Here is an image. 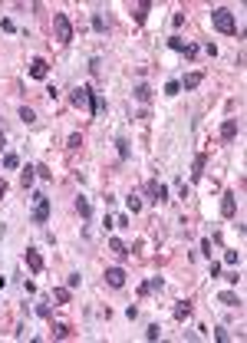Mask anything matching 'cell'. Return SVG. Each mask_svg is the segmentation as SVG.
Segmentation results:
<instances>
[{"label":"cell","instance_id":"cell-18","mask_svg":"<svg viewBox=\"0 0 247 343\" xmlns=\"http://www.w3.org/2000/svg\"><path fill=\"white\" fill-rule=\"evenodd\" d=\"M116 152H119V162H129L132 158V142L125 135H116Z\"/></svg>","mask_w":247,"mask_h":343},{"label":"cell","instance_id":"cell-19","mask_svg":"<svg viewBox=\"0 0 247 343\" xmlns=\"http://www.w3.org/2000/svg\"><path fill=\"white\" fill-rule=\"evenodd\" d=\"M204 165H208V152L194 155V168H191V182H201L204 178Z\"/></svg>","mask_w":247,"mask_h":343},{"label":"cell","instance_id":"cell-31","mask_svg":"<svg viewBox=\"0 0 247 343\" xmlns=\"http://www.w3.org/2000/svg\"><path fill=\"white\" fill-rule=\"evenodd\" d=\"M145 340H161V327H158V323H149V330H145Z\"/></svg>","mask_w":247,"mask_h":343},{"label":"cell","instance_id":"cell-28","mask_svg":"<svg viewBox=\"0 0 247 343\" xmlns=\"http://www.w3.org/2000/svg\"><path fill=\"white\" fill-rule=\"evenodd\" d=\"M69 297H73V290H69V287H56L53 290V300H56V304H69Z\"/></svg>","mask_w":247,"mask_h":343},{"label":"cell","instance_id":"cell-45","mask_svg":"<svg viewBox=\"0 0 247 343\" xmlns=\"http://www.w3.org/2000/svg\"><path fill=\"white\" fill-rule=\"evenodd\" d=\"M7 188H10V185H7V182H3V178H0V198H3V195H7Z\"/></svg>","mask_w":247,"mask_h":343},{"label":"cell","instance_id":"cell-44","mask_svg":"<svg viewBox=\"0 0 247 343\" xmlns=\"http://www.w3.org/2000/svg\"><path fill=\"white\" fill-rule=\"evenodd\" d=\"M125 317H129V320H135V317H139V307H135V304H129V307H125Z\"/></svg>","mask_w":247,"mask_h":343},{"label":"cell","instance_id":"cell-40","mask_svg":"<svg viewBox=\"0 0 247 343\" xmlns=\"http://www.w3.org/2000/svg\"><path fill=\"white\" fill-rule=\"evenodd\" d=\"M215 337H217L221 343H227V340H231V333H227V327H217V330H215Z\"/></svg>","mask_w":247,"mask_h":343},{"label":"cell","instance_id":"cell-34","mask_svg":"<svg viewBox=\"0 0 247 343\" xmlns=\"http://www.w3.org/2000/svg\"><path fill=\"white\" fill-rule=\"evenodd\" d=\"M83 145V135L79 132H69V139H66V149H79Z\"/></svg>","mask_w":247,"mask_h":343},{"label":"cell","instance_id":"cell-17","mask_svg":"<svg viewBox=\"0 0 247 343\" xmlns=\"http://www.w3.org/2000/svg\"><path fill=\"white\" fill-rule=\"evenodd\" d=\"M109 251H112L122 264H125V261H129V254H132L129 248H125V241H119V238H109Z\"/></svg>","mask_w":247,"mask_h":343},{"label":"cell","instance_id":"cell-5","mask_svg":"<svg viewBox=\"0 0 247 343\" xmlns=\"http://www.w3.org/2000/svg\"><path fill=\"white\" fill-rule=\"evenodd\" d=\"M165 43H168V50H175V53H182L185 60H194V56H198V46H194V43H188V40H182L178 33H172L168 40H165Z\"/></svg>","mask_w":247,"mask_h":343},{"label":"cell","instance_id":"cell-35","mask_svg":"<svg viewBox=\"0 0 247 343\" xmlns=\"http://www.w3.org/2000/svg\"><path fill=\"white\" fill-rule=\"evenodd\" d=\"M0 30H7V33H20V30H17V23H13L10 17H3V20H0Z\"/></svg>","mask_w":247,"mask_h":343},{"label":"cell","instance_id":"cell-33","mask_svg":"<svg viewBox=\"0 0 247 343\" xmlns=\"http://www.w3.org/2000/svg\"><path fill=\"white\" fill-rule=\"evenodd\" d=\"M36 317H43V320H53V307H50V304H40V307H36Z\"/></svg>","mask_w":247,"mask_h":343},{"label":"cell","instance_id":"cell-30","mask_svg":"<svg viewBox=\"0 0 247 343\" xmlns=\"http://www.w3.org/2000/svg\"><path fill=\"white\" fill-rule=\"evenodd\" d=\"M178 93H182V86H178V79H168V83H165V96H168V99H175Z\"/></svg>","mask_w":247,"mask_h":343},{"label":"cell","instance_id":"cell-38","mask_svg":"<svg viewBox=\"0 0 247 343\" xmlns=\"http://www.w3.org/2000/svg\"><path fill=\"white\" fill-rule=\"evenodd\" d=\"M79 284H83V277H79V274H69V277H66V287H69V290H76Z\"/></svg>","mask_w":247,"mask_h":343},{"label":"cell","instance_id":"cell-32","mask_svg":"<svg viewBox=\"0 0 247 343\" xmlns=\"http://www.w3.org/2000/svg\"><path fill=\"white\" fill-rule=\"evenodd\" d=\"M36 178H43V182H50V178H53V172H50V165H46V162H40V165H36Z\"/></svg>","mask_w":247,"mask_h":343},{"label":"cell","instance_id":"cell-15","mask_svg":"<svg viewBox=\"0 0 247 343\" xmlns=\"http://www.w3.org/2000/svg\"><path fill=\"white\" fill-rule=\"evenodd\" d=\"M165 287V281L161 277H149V281H142L139 284V297H149V294H155V290Z\"/></svg>","mask_w":247,"mask_h":343},{"label":"cell","instance_id":"cell-39","mask_svg":"<svg viewBox=\"0 0 247 343\" xmlns=\"http://www.w3.org/2000/svg\"><path fill=\"white\" fill-rule=\"evenodd\" d=\"M99 66H102V60H99V56H93V60H89V73H93V76H99Z\"/></svg>","mask_w":247,"mask_h":343},{"label":"cell","instance_id":"cell-27","mask_svg":"<svg viewBox=\"0 0 247 343\" xmlns=\"http://www.w3.org/2000/svg\"><path fill=\"white\" fill-rule=\"evenodd\" d=\"M53 337H56V340H69V337H73V330H69L66 323H53Z\"/></svg>","mask_w":247,"mask_h":343},{"label":"cell","instance_id":"cell-13","mask_svg":"<svg viewBox=\"0 0 247 343\" xmlns=\"http://www.w3.org/2000/svg\"><path fill=\"white\" fill-rule=\"evenodd\" d=\"M46 73H50V63H46L43 56H33L30 60V79H46Z\"/></svg>","mask_w":247,"mask_h":343},{"label":"cell","instance_id":"cell-11","mask_svg":"<svg viewBox=\"0 0 247 343\" xmlns=\"http://www.w3.org/2000/svg\"><path fill=\"white\" fill-rule=\"evenodd\" d=\"M217 304H224V307H231V310H241V307H244V300H241V294H237V290H221V294H217Z\"/></svg>","mask_w":247,"mask_h":343},{"label":"cell","instance_id":"cell-24","mask_svg":"<svg viewBox=\"0 0 247 343\" xmlns=\"http://www.w3.org/2000/svg\"><path fill=\"white\" fill-rule=\"evenodd\" d=\"M89 27H93V33H106V17H102V13H93V17H89Z\"/></svg>","mask_w":247,"mask_h":343},{"label":"cell","instance_id":"cell-16","mask_svg":"<svg viewBox=\"0 0 247 343\" xmlns=\"http://www.w3.org/2000/svg\"><path fill=\"white\" fill-rule=\"evenodd\" d=\"M102 109H106V99H102V93L89 89V116H102Z\"/></svg>","mask_w":247,"mask_h":343},{"label":"cell","instance_id":"cell-12","mask_svg":"<svg viewBox=\"0 0 247 343\" xmlns=\"http://www.w3.org/2000/svg\"><path fill=\"white\" fill-rule=\"evenodd\" d=\"M237 132H241V122L237 119H224L221 122V142H234Z\"/></svg>","mask_w":247,"mask_h":343},{"label":"cell","instance_id":"cell-21","mask_svg":"<svg viewBox=\"0 0 247 343\" xmlns=\"http://www.w3.org/2000/svg\"><path fill=\"white\" fill-rule=\"evenodd\" d=\"M191 310H194L191 300H178V304H175V310H172V317L182 323V320H188V317H191Z\"/></svg>","mask_w":247,"mask_h":343},{"label":"cell","instance_id":"cell-26","mask_svg":"<svg viewBox=\"0 0 247 343\" xmlns=\"http://www.w3.org/2000/svg\"><path fill=\"white\" fill-rule=\"evenodd\" d=\"M17 116H20V122H27V125H33V122H36V112H33L30 106H20V109H17Z\"/></svg>","mask_w":247,"mask_h":343},{"label":"cell","instance_id":"cell-9","mask_svg":"<svg viewBox=\"0 0 247 343\" xmlns=\"http://www.w3.org/2000/svg\"><path fill=\"white\" fill-rule=\"evenodd\" d=\"M106 284L109 287H116V290H122L125 287V271H122V267H106Z\"/></svg>","mask_w":247,"mask_h":343},{"label":"cell","instance_id":"cell-22","mask_svg":"<svg viewBox=\"0 0 247 343\" xmlns=\"http://www.w3.org/2000/svg\"><path fill=\"white\" fill-rule=\"evenodd\" d=\"M33 178H36V165H20V185L33 188Z\"/></svg>","mask_w":247,"mask_h":343},{"label":"cell","instance_id":"cell-1","mask_svg":"<svg viewBox=\"0 0 247 343\" xmlns=\"http://www.w3.org/2000/svg\"><path fill=\"white\" fill-rule=\"evenodd\" d=\"M53 36H56V43H60V46H69L76 40L73 20H69L63 10H53Z\"/></svg>","mask_w":247,"mask_h":343},{"label":"cell","instance_id":"cell-14","mask_svg":"<svg viewBox=\"0 0 247 343\" xmlns=\"http://www.w3.org/2000/svg\"><path fill=\"white\" fill-rule=\"evenodd\" d=\"M149 10H152V0H139V3L132 7V17H135V23H139V27H145V20H149Z\"/></svg>","mask_w":247,"mask_h":343},{"label":"cell","instance_id":"cell-37","mask_svg":"<svg viewBox=\"0 0 247 343\" xmlns=\"http://www.w3.org/2000/svg\"><path fill=\"white\" fill-rule=\"evenodd\" d=\"M224 264H241V254H237V251H224Z\"/></svg>","mask_w":247,"mask_h":343},{"label":"cell","instance_id":"cell-42","mask_svg":"<svg viewBox=\"0 0 247 343\" xmlns=\"http://www.w3.org/2000/svg\"><path fill=\"white\" fill-rule=\"evenodd\" d=\"M191 195V185H185V182H178V198H188Z\"/></svg>","mask_w":247,"mask_h":343},{"label":"cell","instance_id":"cell-3","mask_svg":"<svg viewBox=\"0 0 247 343\" xmlns=\"http://www.w3.org/2000/svg\"><path fill=\"white\" fill-rule=\"evenodd\" d=\"M30 221H33V224H46V221H50V195H46V191H33Z\"/></svg>","mask_w":247,"mask_h":343},{"label":"cell","instance_id":"cell-23","mask_svg":"<svg viewBox=\"0 0 247 343\" xmlns=\"http://www.w3.org/2000/svg\"><path fill=\"white\" fill-rule=\"evenodd\" d=\"M132 96H135V99H139V102H145V106H149V102H152V86H145V83H139V86L132 89Z\"/></svg>","mask_w":247,"mask_h":343},{"label":"cell","instance_id":"cell-25","mask_svg":"<svg viewBox=\"0 0 247 343\" xmlns=\"http://www.w3.org/2000/svg\"><path fill=\"white\" fill-rule=\"evenodd\" d=\"M125 208H129L132 215H139V211H142V195H135V191H132L129 198H125Z\"/></svg>","mask_w":247,"mask_h":343},{"label":"cell","instance_id":"cell-29","mask_svg":"<svg viewBox=\"0 0 247 343\" xmlns=\"http://www.w3.org/2000/svg\"><path fill=\"white\" fill-rule=\"evenodd\" d=\"M3 168H20V155L17 152H3Z\"/></svg>","mask_w":247,"mask_h":343},{"label":"cell","instance_id":"cell-36","mask_svg":"<svg viewBox=\"0 0 247 343\" xmlns=\"http://www.w3.org/2000/svg\"><path fill=\"white\" fill-rule=\"evenodd\" d=\"M198 251H201L208 261H211V238H201V244H198Z\"/></svg>","mask_w":247,"mask_h":343},{"label":"cell","instance_id":"cell-10","mask_svg":"<svg viewBox=\"0 0 247 343\" xmlns=\"http://www.w3.org/2000/svg\"><path fill=\"white\" fill-rule=\"evenodd\" d=\"M237 215V195L234 191H224L221 195V218H234Z\"/></svg>","mask_w":247,"mask_h":343},{"label":"cell","instance_id":"cell-20","mask_svg":"<svg viewBox=\"0 0 247 343\" xmlns=\"http://www.w3.org/2000/svg\"><path fill=\"white\" fill-rule=\"evenodd\" d=\"M76 211H79L83 221H93V205H89L86 195H76Z\"/></svg>","mask_w":247,"mask_h":343},{"label":"cell","instance_id":"cell-6","mask_svg":"<svg viewBox=\"0 0 247 343\" xmlns=\"http://www.w3.org/2000/svg\"><path fill=\"white\" fill-rule=\"evenodd\" d=\"M23 261H27V267H30L33 274H43L46 261H43V254H40L36 248H27V251H23Z\"/></svg>","mask_w":247,"mask_h":343},{"label":"cell","instance_id":"cell-7","mask_svg":"<svg viewBox=\"0 0 247 343\" xmlns=\"http://www.w3.org/2000/svg\"><path fill=\"white\" fill-rule=\"evenodd\" d=\"M204 83V69H194V73H185L182 79H178V86L185 89V93H191V89H198Z\"/></svg>","mask_w":247,"mask_h":343},{"label":"cell","instance_id":"cell-41","mask_svg":"<svg viewBox=\"0 0 247 343\" xmlns=\"http://www.w3.org/2000/svg\"><path fill=\"white\" fill-rule=\"evenodd\" d=\"M112 221H116V228H129V215H116Z\"/></svg>","mask_w":247,"mask_h":343},{"label":"cell","instance_id":"cell-4","mask_svg":"<svg viewBox=\"0 0 247 343\" xmlns=\"http://www.w3.org/2000/svg\"><path fill=\"white\" fill-rule=\"evenodd\" d=\"M145 201H152V205H165V201H168V185H161V182H155V178H152V182H145Z\"/></svg>","mask_w":247,"mask_h":343},{"label":"cell","instance_id":"cell-2","mask_svg":"<svg viewBox=\"0 0 247 343\" xmlns=\"http://www.w3.org/2000/svg\"><path fill=\"white\" fill-rule=\"evenodd\" d=\"M211 27H215L217 33L234 36L237 33V17L227 10V7H215V10H211Z\"/></svg>","mask_w":247,"mask_h":343},{"label":"cell","instance_id":"cell-43","mask_svg":"<svg viewBox=\"0 0 247 343\" xmlns=\"http://www.w3.org/2000/svg\"><path fill=\"white\" fill-rule=\"evenodd\" d=\"M204 53H208V56H211V60H215V56H217V46L211 43V40H208V43H204Z\"/></svg>","mask_w":247,"mask_h":343},{"label":"cell","instance_id":"cell-8","mask_svg":"<svg viewBox=\"0 0 247 343\" xmlns=\"http://www.w3.org/2000/svg\"><path fill=\"white\" fill-rule=\"evenodd\" d=\"M89 89H93V86H76L73 93H69V102H73L76 109H86L89 112Z\"/></svg>","mask_w":247,"mask_h":343},{"label":"cell","instance_id":"cell-46","mask_svg":"<svg viewBox=\"0 0 247 343\" xmlns=\"http://www.w3.org/2000/svg\"><path fill=\"white\" fill-rule=\"evenodd\" d=\"M3 145H7V135H3V129H0V149H3Z\"/></svg>","mask_w":247,"mask_h":343}]
</instances>
